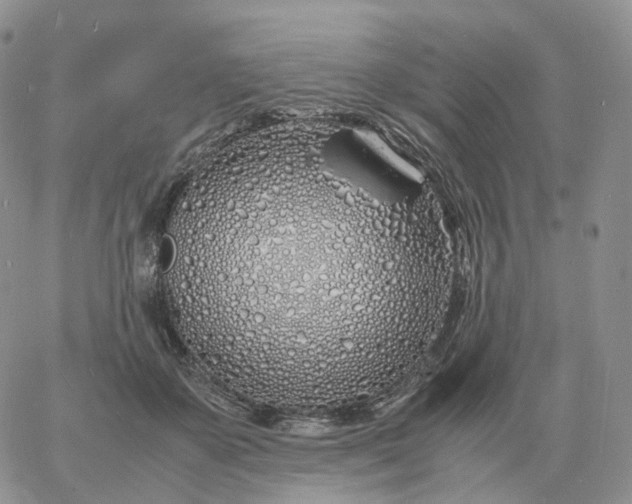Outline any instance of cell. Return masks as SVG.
I'll list each match as a JSON object with an SVG mask.
<instances>
[{"label":"cell","instance_id":"6da1fadb","mask_svg":"<svg viewBox=\"0 0 632 504\" xmlns=\"http://www.w3.org/2000/svg\"><path fill=\"white\" fill-rule=\"evenodd\" d=\"M362 245L334 216L282 207L237 210L203 228L188 267L208 353L242 377L349 369L367 305Z\"/></svg>","mask_w":632,"mask_h":504}]
</instances>
